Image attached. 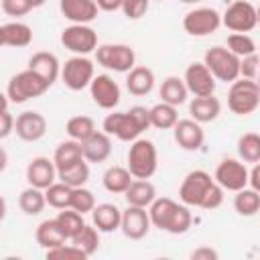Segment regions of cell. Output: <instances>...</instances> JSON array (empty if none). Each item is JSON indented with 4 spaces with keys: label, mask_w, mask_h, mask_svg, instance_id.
Here are the masks:
<instances>
[{
    "label": "cell",
    "mask_w": 260,
    "mask_h": 260,
    "mask_svg": "<svg viewBox=\"0 0 260 260\" xmlns=\"http://www.w3.org/2000/svg\"><path fill=\"white\" fill-rule=\"evenodd\" d=\"M221 24L232 30V32H250L252 28L258 26V12L256 6L246 2V0H236L232 2L223 14H221Z\"/></svg>",
    "instance_id": "obj_10"
},
{
    "label": "cell",
    "mask_w": 260,
    "mask_h": 260,
    "mask_svg": "<svg viewBox=\"0 0 260 260\" xmlns=\"http://www.w3.org/2000/svg\"><path fill=\"white\" fill-rule=\"evenodd\" d=\"M152 221H150V213L148 207H138V205H128L122 211V234L130 240H142L148 230H150Z\"/></svg>",
    "instance_id": "obj_15"
},
{
    "label": "cell",
    "mask_w": 260,
    "mask_h": 260,
    "mask_svg": "<svg viewBox=\"0 0 260 260\" xmlns=\"http://www.w3.org/2000/svg\"><path fill=\"white\" fill-rule=\"evenodd\" d=\"M81 146L87 162H104L112 154V136L106 132H93L85 142H81Z\"/></svg>",
    "instance_id": "obj_24"
},
{
    "label": "cell",
    "mask_w": 260,
    "mask_h": 260,
    "mask_svg": "<svg viewBox=\"0 0 260 260\" xmlns=\"http://www.w3.org/2000/svg\"><path fill=\"white\" fill-rule=\"evenodd\" d=\"M250 187L260 193V162H254V167L250 171Z\"/></svg>",
    "instance_id": "obj_50"
},
{
    "label": "cell",
    "mask_w": 260,
    "mask_h": 260,
    "mask_svg": "<svg viewBox=\"0 0 260 260\" xmlns=\"http://www.w3.org/2000/svg\"><path fill=\"white\" fill-rule=\"evenodd\" d=\"M51 85L39 75L35 73L32 69H24V71H18L16 75L10 77L8 85H6V95L12 104H22V102H28L32 98H41Z\"/></svg>",
    "instance_id": "obj_5"
},
{
    "label": "cell",
    "mask_w": 260,
    "mask_h": 260,
    "mask_svg": "<svg viewBox=\"0 0 260 260\" xmlns=\"http://www.w3.org/2000/svg\"><path fill=\"white\" fill-rule=\"evenodd\" d=\"M150 0H124L122 4V12L128 20H138L148 12Z\"/></svg>",
    "instance_id": "obj_44"
},
{
    "label": "cell",
    "mask_w": 260,
    "mask_h": 260,
    "mask_svg": "<svg viewBox=\"0 0 260 260\" xmlns=\"http://www.w3.org/2000/svg\"><path fill=\"white\" fill-rule=\"evenodd\" d=\"M179 122L177 106H171L167 102H158L150 108V124L158 130H171Z\"/></svg>",
    "instance_id": "obj_34"
},
{
    "label": "cell",
    "mask_w": 260,
    "mask_h": 260,
    "mask_svg": "<svg viewBox=\"0 0 260 260\" xmlns=\"http://www.w3.org/2000/svg\"><path fill=\"white\" fill-rule=\"evenodd\" d=\"M32 2L30 0H2V12L8 16H24L32 10Z\"/></svg>",
    "instance_id": "obj_46"
},
{
    "label": "cell",
    "mask_w": 260,
    "mask_h": 260,
    "mask_svg": "<svg viewBox=\"0 0 260 260\" xmlns=\"http://www.w3.org/2000/svg\"><path fill=\"white\" fill-rule=\"evenodd\" d=\"M47 205V197H45V189L32 187L28 185L20 195H18V207L22 213L26 215H39Z\"/></svg>",
    "instance_id": "obj_32"
},
{
    "label": "cell",
    "mask_w": 260,
    "mask_h": 260,
    "mask_svg": "<svg viewBox=\"0 0 260 260\" xmlns=\"http://www.w3.org/2000/svg\"><path fill=\"white\" fill-rule=\"evenodd\" d=\"M30 2H32V6H35V8H39V6H43L47 0H30Z\"/></svg>",
    "instance_id": "obj_51"
},
{
    "label": "cell",
    "mask_w": 260,
    "mask_h": 260,
    "mask_svg": "<svg viewBox=\"0 0 260 260\" xmlns=\"http://www.w3.org/2000/svg\"><path fill=\"white\" fill-rule=\"evenodd\" d=\"M128 171L134 179H150L158 167V152L152 140L136 138L128 148Z\"/></svg>",
    "instance_id": "obj_4"
},
{
    "label": "cell",
    "mask_w": 260,
    "mask_h": 260,
    "mask_svg": "<svg viewBox=\"0 0 260 260\" xmlns=\"http://www.w3.org/2000/svg\"><path fill=\"white\" fill-rule=\"evenodd\" d=\"M95 59L102 67L110 69V71H118V73H128L130 69H134L136 65V53L130 45L124 43H108V45H100L95 49Z\"/></svg>",
    "instance_id": "obj_7"
},
{
    "label": "cell",
    "mask_w": 260,
    "mask_h": 260,
    "mask_svg": "<svg viewBox=\"0 0 260 260\" xmlns=\"http://www.w3.org/2000/svg\"><path fill=\"white\" fill-rule=\"evenodd\" d=\"M221 112V104L217 98L213 95H197L191 100L189 104V114L193 120H197L199 124H207L213 122Z\"/></svg>",
    "instance_id": "obj_25"
},
{
    "label": "cell",
    "mask_w": 260,
    "mask_h": 260,
    "mask_svg": "<svg viewBox=\"0 0 260 260\" xmlns=\"http://www.w3.org/2000/svg\"><path fill=\"white\" fill-rule=\"evenodd\" d=\"M91 221L104 234L116 232L122 225V209L114 203H100L91 211Z\"/></svg>",
    "instance_id": "obj_23"
},
{
    "label": "cell",
    "mask_w": 260,
    "mask_h": 260,
    "mask_svg": "<svg viewBox=\"0 0 260 260\" xmlns=\"http://www.w3.org/2000/svg\"><path fill=\"white\" fill-rule=\"evenodd\" d=\"M93 77H95L93 61L87 59L85 55H73L61 67V79H63L65 87L71 91H81V89L89 87Z\"/></svg>",
    "instance_id": "obj_8"
},
{
    "label": "cell",
    "mask_w": 260,
    "mask_h": 260,
    "mask_svg": "<svg viewBox=\"0 0 260 260\" xmlns=\"http://www.w3.org/2000/svg\"><path fill=\"white\" fill-rule=\"evenodd\" d=\"M234 209L244 217H252V215L260 213V193L252 187H244V189L236 191Z\"/></svg>",
    "instance_id": "obj_33"
},
{
    "label": "cell",
    "mask_w": 260,
    "mask_h": 260,
    "mask_svg": "<svg viewBox=\"0 0 260 260\" xmlns=\"http://www.w3.org/2000/svg\"><path fill=\"white\" fill-rule=\"evenodd\" d=\"M55 219L59 221L61 230L65 232V236H67L69 240H71L75 234H79V232H81V228L85 225V221H83V213L75 211L73 207H65V209H59V215H57Z\"/></svg>",
    "instance_id": "obj_39"
},
{
    "label": "cell",
    "mask_w": 260,
    "mask_h": 260,
    "mask_svg": "<svg viewBox=\"0 0 260 260\" xmlns=\"http://www.w3.org/2000/svg\"><path fill=\"white\" fill-rule=\"evenodd\" d=\"M258 71H260V55L258 53H252V55H246L240 59V77L256 79Z\"/></svg>",
    "instance_id": "obj_45"
},
{
    "label": "cell",
    "mask_w": 260,
    "mask_h": 260,
    "mask_svg": "<svg viewBox=\"0 0 260 260\" xmlns=\"http://www.w3.org/2000/svg\"><path fill=\"white\" fill-rule=\"evenodd\" d=\"M225 47H228L234 55H238L240 59L258 51L254 39H252L248 32H232V35L228 37V45H225Z\"/></svg>",
    "instance_id": "obj_41"
},
{
    "label": "cell",
    "mask_w": 260,
    "mask_h": 260,
    "mask_svg": "<svg viewBox=\"0 0 260 260\" xmlns=\"http://www.w3.org/2000/svg\"><path fill=\"white\" fill-rule=\"evenodd\" d=\"M47 258H51V260H85L89 256L75 244H61L53 250H47Z\"/></svg>",
    "instance_id": "obj_43"
},
{
    "label": "cell",
    "mask_w": 260,
    "mask_h": 260,
    "mask_svg": "<svg viewBox=\"0 0 260 260\" xmlns=\"http://www.w3.org/2000/svg\"><path fill=\"white\" fill-rule=\"evenodd\" d=\"M61 14L73 24H87L98 18V2L95 0H59Z\"/></svg>",
    "instance_id": "obj_20"
},
{
    "label": "cell",
    "mask_w": 260,
    "mask_h": 260,
    "mask_svg": "<svg viewBox=\"0 0 260 260\" xmlns=\"http://www.w3.org/2000/svg\"><path fill=\"white\" fill-rule=\"evenodd\" d=\"M173 136H175V142L183 150H199L205 142V132H203L201 124L193 118L179 120L173 128Z\"/></svg>",
    "instance_id": "obj_19"
},
{
    "label": "cell",
    "mask_w": 260,
    "mask_h": 260,
    "mask_svg": "<svg viewBox=\"0 0 260 260\" xmlns=\"http://www.w3.org/2000/svg\"><path fill=\"white\" fill-rule=\"evenodd\" d=\"M203 63L213 73L217 81L232 83L240 77V57L234 55L228 47H211L203 55Z\"/></svg>",
    "instance_id": "obj_6"
},
{
    "label": "cell",
    "mask_w": 260,
    "mask_h": 260,
    "mask_svg": "<svg viewBox=\"0 0 260 260\" xmlns=\"http://www.w3.org/2000/svg\"><path fill=\"white\" fill-rule=\"evenodd\" d=\"M128 205H138V207H150V203L156 199V189L148 179H134L130 187L124 193Z\"/></svg>",
    "instance_id": "obj_28"
},
{
    "label": "cell",
    "mask_w": 260,
    "mask_h": 260,
    "mask_svg": "<svg viewBox=\"0 0 260 260\" xmlns=\"http://www.w3.org/2000/svg\"><path fill=\"white\" fill-rule=\"evenodd\" d=\"M154 87V73L150 67L146 65H136L134 69L128 71L126 75V89L132 93V95H146L150 93Z\"/></svg>",
    "instance_id": "obj_27"
},
{
    "label": "cell",
    "mask_w": 260,
    "mask_h": 260,
    "mask_svg": "<svg viewBox=\"0 0 260 260\" xmlns=\"http://www.w3.org/2000/svg\"><path fill=\"white\" fill-rule=\"evenodd\" d=\"M71 193H73V187H69L63 181H55L51 187L45 189L47 205H51L55 209H65L71 205Z\"/></svg>",
    "instance_id": "obj_38"
},
{
    "label": "cell",
    "mask_w": 260,
    "mask_h": 260,
    "mask_svg": "<svg viewBox=\"0 0 260 260\" xmlns=\"http://www.w3.org/2000/svg\"><path fill=\"white\" fill-rule=\"evenodd\" d=\"M221 26V14L215 8L199 6L183 16V28L191 37H207Z\"/></svg>",
    "instance_id": "obj_12"
},
{
    "label": "cell",
    "mask_w": 260,
    "mask_h": 260,
    "mask_svg": "<svg viewBox=\"0 0 260 260\" xmlns=\"http://www.w3.org/2000/svg\"><path fill=\"white\" fill-rule=\"evenodd\" d=\"M0 43L4 47H16V49L28 47L32 43V28L20 20L4 22L0 26Z\"/></svg>",
    "instance_id": "obj_22"
},
{
    "label": "cell",
    "mask_w": 260,
    "mask_h": 260,
    "mask_svg": "<svg viewBox=\"0 0 260 260\" xmlns=\"http://www.w3.org/2000/svg\"><path fill=\"white\" fill-rule=\"evenodd\" d=\"M213 179L223 187V191H240L244 187L250 185V171L246 167V162L240 158H223L215 173H213Z\"/></svg>",
    "instance_id": "obj_11"
},
{
    "label": "cell",
    "mask_w": 260,
    "mask_h": 260,
    "mask_svg": "<svg viewBox=\"0 0 260 260\" xmlns=\"http://www.w3.org/2000/svg\"><path fill=\"white\" fill-rule=\"evenodd\" d=\"M71 244H75L77 248H81L87 256H91L98 248H100V230L95 225H83L79 234H75L71 238Z\"/></svg>",
    "instance_id": "obj_40"
},
{
    "label": "cell",
    "mask_w": 260,
    "mask_h": 260,
    "mask_svg": "<svg viewBox=\"0 0 260 260\" xmlns=\"http://www.w3.org/2000/svg\"><path fill=\"white\" fill-rule=\"evenodd\" d=\"M181 2H185V4H195V2H201V0H181Z\"/></svg>",
    "instance_id": "obj_52"
},
{
    "label": "cell",
    "mask_w": 260,
    "mask_h": 260,
    "mask_svg": "<svg viewBox=\"0 0 260 260\" xmlns=\"http://www.w3.org/2000/svg\"><path fill=\"white\" fill-rule=\"evenodd\" d=\"M158 95H160V102H167V104H171V106H181V104L187 102L189 89H187V83H185L183 77L169 75V77L160 83Z\"/></svg>",
    "instance_id": "obj_29"
},
{
    "label": "cell",
    "mask_w": 260,
    "mask_h": 260,
    "mask_svg": "<svg viewBox=\"0 0 260 260\" xmlns=\"http://www.w3.org/2000/svg\"><path fill=\"white\" fill-rule=\"evenodd\" d=\"M256 12H258V24H260V6L256 8Z\"/></svg>",
    "instance_id": "obj_53"
},
{
    "label": "cell",
    "mask_w": 260,
    "mask_h": 260,
    "mask_svg": "<svg viewBox=\"0 0 260 260\" xmlns=\"http://www.w3.org/2000/svg\"><path fill=\"white\" fill-rule=\"evenodd\" d=\"M83 158H85L83 156V146H81L79 140H73V138L63 140L55 148V154H53V160L57 165V171L67 169V167H71V165H75V162H79Z\"/></svg>",
    "instance_id": "obj_30"
},
{
    "label": "cell",
    "mask_w": 260,
    "mask_h": 260,
    "mask_svg": "<svg viewBox=\"0 0 260 260\" xmlns=\"http://www.w3.org/2000/svg\"><path fill=\"white\" fill-rule=\"evenodd\" d=\"M61 45L75 55H87L98 49V32L89 24L71 22L61 30Z\"/></svg>",
    "instance_id": "obj_13"
},
{
    "label": "cell",
    "mask_w": 260,
    "mask_h": 260,
    "mask_svg": "<svg viewBox=\"0 0 260 260\" xmlns=\"http://www.w3.org/2000/svg\"><path fill=\"white\" fill-rule=\"evenodd\" d=\"M183 79L187 83L189 93H193L195 98L197 95H213V91H215V81L217 79L213 77V73L207 69L205 63L195 61V63L187 65Z\"/></svg>",
    "instance_id": "obj_16"
},
{
    "label": "cell",
    "mask_w": 260,
    "mask_h": 260,
    "mask_svg": "<svg viewBox=\"0 0 260 260\" xmlns=\"http://www.w3.org/2000/svg\"><path fill=\"white\" fill-rule=\"evenodd\" d=\"M95 205H98V203H95V195H93L89 189H85V185H83V187H73L71 205H69V207H73L75 211H79V213L85 215V213H91Z\"/></svg>",
    "instance_id": "obj_42"
},
{
    "label": "cell",
    "mask_w": 260,
    "mask_h": 260,
    "mask_svg": "<svg viewBox=\"0 0 260 260\" xmlns=\"http://www.w3.org/2000/svg\"><path fill=\"white\" fill-rule=\"evenodd\" d=\"M191 258L193 260H217V252L213 248L201 246V248H197V250L191 252Z\"/></svg>",
    "instance_id": "obj_48"
},
{
    "label": "cell",
    "mask_w": 260,
    "mask_h": 260,
    "mask_svg": "<svg viewBox=\"0 0 260 260\" xmlns=\"http://www.w3.org/2000/svg\"><path fill=\"white\" fill-rule=\"evenodd\" d=\"M134 181L132 173L128 171V167H120V165H114V167H108L104 177H102V183H104V189L110 191V193H126V189L130 187V183Z\"/></svg>",
    "instance_id": "obj_31"
},
{
    "label": "cell",
    "mask_w": 260,
    "mask_h": 260,
    "mask_svg": "<svg viewBox=\"0 0 260 260\" xmlns=\"http://www.w3.org/2000/svg\"><path fill=\"white\" fill-rule=\"evenodd\" d=\"M95 2H98L100 10H104V12L122 10V4H124V0H95Z\"/></svg>",
    "instance_id": "obj_49"
},
{
    "label": "cell",
    "mask_w": 260,
    "mask_h": 260,
    "mask_svg": "<svg viewBox=\"0 0 260 260\" xmlns=\"http://www.w3.org/2000/svg\"><path fill=\"white\" fill-rule=\"evenodd\" d=\"M104 132L122 140V142H134L136 138H140V134L146 130L138 118L128 110V112H112L104 118V124H102Z\"/></svg>",
    "instance_id": "obj_9"
},
{
    "label": "cell",
    "mask_w": 260,
    "mask_h": 260,
    "mask_svg": "<svg viewBox=\"0 0 260 260\" xmlns=\"http://www.w3.org/2000/svg\"><path fill=\"white\" fill-rule=\"evenodd\" d=\"M65 130H67V134H69V138H73V140H79V142H85L93 132H98L95 130V122H93V118L91 116H73V118H69L67 120V124H65Z\"/></svg>",
    "instance_id": "obj_35"
},
{
    "label": "cell",
    "mask_w": 260,
    "mask_h": 260,
    "mask_svg": "<svg viewBox=\"0 0 260 260\" xmlns=\"http://www.w3.org/2000/svg\"><path fill=\"white\" fill-rule=\"evenodd\" d=\"M57 177H59V181L67 183L69 187H83L89 181V162L83 158L67 169L57 171Z\"/></svg>",
    "instance_id": "obj_36"
},
{
    "label": "cell",
    "mask_w": 260,
    "mask_h": 260,
    "mask_svg": "<svg viewBox=\"0 0 260 260\" xmlns=\"http://www.w3.org/2000/svg\"><path fill=\"white\" fill-rule=\"evenodd\" d=\"M14 124H16V118L8 112V108H2V112H0V138H6L14 130Z\"/></svg>",
    "instance_id": "obj_47"
},
{
    "label": "cell",
    "mask_w": 260,
    "mask_h": 260,
    "mask_svg": "<svg viewBox=\"0 0 260 260\" xmlns=\"http://www.w3.org/2000/svg\"><path fill=\"white\" fill-rule=\"evenodd\" d=\"M28 69H32L35 73H39L49 85H53L61 77L59 59H57V55H53L49 51H37V53H32V57L28 59Z\"/></svg>",
    "instance_id": "obj_21"
},
{
    "label": "cell",
    "mask_w": 260,
    "mask_h": 260,
    "mask_svg": "<svg viewBox=\"0 0 260 260\" xmlns=\"http://www.w3.org/2000/svg\"><path fill=\"white\" fill-rule=\"evenodd\" d=\"M238 156L244 162H260V134L246 132L238 138Z\"/></svg>",
    "instance_id": "obj_37"
},
{
    "label": "cell",
    "mask_w": 260,
    "mask_h": 260,
    "mask_svg": "<svg viewBox=\"0 0 260 260\" xmlns=\"http://www.w3.org/2000/svg\"><path fill=\"white\" fill-rule=\"evenodd\" d=\"M14 132L20 140L24 142H37L45 136L47 132V118L41 112L35 110H26L22 114L16 116V124H14Z\"/></svg>",
    "instance_id": "obj_17"
},
{
    "label": "cell",
    "mask_w": 260,
    "mask_h": 260,
    "mask_svg": "<svg viewBox=\"0 0 260 260\" xmlns=\"http://www.w3.org/2000/svg\"><path fill=\"white\" fill-rule=\"evenodd\" d=\"M256 81H258V85H260V71H258V77H256Z\"/></svg>",
    "instance_id": "obj_54"
},
{
    "label": "cell",
    "mask_w": 260,
    "mask_h": 260,
    "mask_svg": "<svg viewBox=\"0 0 260 260\" xmlns=\"http://www.w3.org/2000/svg\"><path fill=\"white\" fill-rule=\"evenodd\" d=\"M57 165L53 158L47 156H35L28 165H26V181L32 187L39 189H47L57 181Z\"/></svg>",
    "instance_id": "obj_18"
},
{
    "label": "cell",
    "mask_w": 260,
    "mask_h": 260,
    "mask_svg": "<svg viewBox=\"0 0 260 260\" xmlns=\"http://www.w3.org/2000/svg\"><path fill=\"white\" fill-rule=\"evenodd\" d=\"M89 93L93 104L100 106L102 110H114L120 104V85L108 73H100L93 77L89 85Z\"/></svg>",
    "instance_id": "obj_14"
},
{
    "label": "cell",
    "mask_w": 260,
    "mask_h": 260,
    "mask_svg": "<svg viewBox=\"0 0 260 260\" xmlns=\"http://www.w3.org/2000/svg\"><path fill=\"white\" fill-rule=\"evenodd\" d=\"M35 238H37V244L45 250H53L61 244H67V236L65 232L61 230L59 221L57 219H45L37 225V232H35Z\"/></svg>",
    "instance_id": "obj_26"
},
{
    "label": "cell",
    "mask_w": 260,
    "mask_h": 260,
    "mask_svg": "<svg viewBox=\"0 0 260 260\" xmlns=\"http://www.w3.org/2000/svg\"><path fill=\"white\" fill-rule=\"evenodd\" d=\"M179 199L189 207L217 209L223 203V187L203 169L185 175L179 187Z\"/></svg>",
    "instance_id": "obj_1"
},
{
    "label": "cell",
    "mask_w": 260,
    "mask_h": 260,
    "mask_svg": "<svg viewBox=\"0 0 260 260\" xmlns=\"http://www.w3.org/2000/svg\"><path fill=\"white\" fill-rule=\"evenodd\" d=\"M228 108L236 116H250L260 108V85L256 79L238 77L228 91Z\"/></svg>",
    "instance_id": "obj_3"
},
{
    "label": "cell",
    "mask_w": 260,
    "mask_h": 260,
    "mask_svg": "<svg viewBox=\"0 0 260 260\" xmlns=\"http://www.w3.org/2000/svg\"><path fill=\"white\" fill-rule=\"evenodd\" d=\"M148 213H150V221L154 228H158L160 232L173 234V236L185 234L193 223L189 205H185L183 201L177 203L169 197H156L150 203Z\"/></svg>",
    "instance_id": "obj_2"
}]
</instances>
